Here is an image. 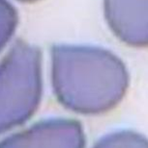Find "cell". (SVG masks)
Here are the masks:
<instances>
[{
	"label": "cell",
	"instance_id": "obj_1",
	"mask_svg": "<svg viewBox=\"0 0 148 148\" xmlns=\"http://www.w3.org/2000/svg\"><path fill=\"white\" fill-rule=\"evenodd\" d=\"M51 79L58 101L82 114L113 109L129 86L125 64L112 52L95 46L53 45Z\"/></svg>",
	"mask_w": 148,
	"mask_h": 148
},
{
	"label": "cell",
	"instance_id": "obj_2",
	"mask_svg": "<svg viewBox=\"0 0 148 148\" xmlns=\"http://www.w3.org/2000/svg\"><path fill=\"white\" fill-rule=\"evenodd\" d=\"M41 96V50L17 40L0 64V135L29 119Z\"/></svg>",
	"mask_w": 148,
	"mask_h": 148
},
{
	"label": "cell",
	"instance_id": "obj_3",
	"mask_svg": "<svg viewBox=\"0 0 148 148\" xmlns=\"http://www.w3.org/2000/svg\"><path fill=\"white\" fill-rule=\"evenodd\" d=\"M81 124L74 119L41 121L27 130L6 138L0 148H84Z\"/></svg>",
	"mask_w": 148,
	"mask_h": 148
},
{
	"label": "cell",
	"instance_id": "obj_4",
	"mask_svg": "<svg viewBox=\"0 0 148 148\" xmlns=\"http://www.w3.org/2000/svg\"><path fill=\"white\" fill-rule=\"evenodd\" d=\"M147 0H104L105 16L109 27L115 36L128 45H147Z\"/></svg>",
	"mask_w": 148,
	"mask_h": 148
},
{
	"label": "cell",
	"instance_id": "obj_5",
	"mask_svg": "<svg viewBox=\"0 0 148 148\" xmlns=\"http://www.w3.org/2000/svg\"><path fill=\"white\" fill-rule=\"evenodd\" d=\"M93 148H148V143L142 135L124 130L101 138Z\"/></svg>",
	"mask_w": 148,
	"mask_h": 148
},
{
	"label": "cell",
	"instance_id": "obj_6",
	"mask_svg": "<svg viewBox=\"0 0 148 148\" xmlns=\"http://www.w3.org/2000/svg\"><path fill=\"white\" fill-rule=\"evenodd\" d=\"M19 21L17 10L7 0H0V50L13 36Z\"/></svg>",
	"mask_w": 148,
	"mask_h": 148
},
{
	"label": "cell",
	"instance_id": "obj_7",
	"mask_svg": "<svg viewBox=\"0 0 148 148\" xmlns=\"http://www.w3.org/2000/svg\"><path fill=\"white\" fill-rule=\"evenodd\" d=\"M22 2H35V1H38V0H20Z\"/></svg>",
	"mask_w": 148,
	"mask_h": 148
}]
</instances>
